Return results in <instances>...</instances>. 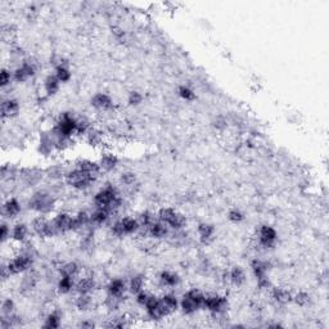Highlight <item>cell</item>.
I'll use <instances>...</instances> for the list:
<instances>
[{"label":"cell","mask_w":329,"mask_h":329,"mask_svg":"<svg viewBox=\"0 0 329 329\" xmlns=\"http://www.w3.org/2000/svg\"><path fill=\"white\" fill-rule=\"evenodd\" d=\"M93 201L97 208H105L111 215H116L124 207V198L112 184H105L102 189H99L94 194Z\"/></svg>","instance_id":"6da1fadb"},{"label":"cell","mask_w":329,"mask_h":329,"mask_svg":"<svg viewBox=\"0 0 329 329\" xmlns=\"http://www.w3.org/2000/svg\"><path fill=\"white\" fill-rule=\"evenodd\" d=\"M76 126H77V117L70 112H65L59 116V119L57 120L51 132L55 139L58 138L72 139L76 134Z\"/></svg>","instance_id":"7a4b0ae2"},{"label":"cell","mask_w":329,"mask_h":329,"mask_svg":"<svg viewBox=\"0 0 329 329\" xmlns=\"http://www.w3.org/2000/svg\"><path fill=\"white\" fill-rule=\"evenodd\" d=\"M206 295L197 288L187 291L180 300V310L184 315H193L198 310L203 309Z\"/></svg>","instance_id":"3957f363"},{"label":"cell","mask_w":329,"mask_h":329,"mask_svg":"<svg viewBox=\"0 0 329 329\" xmlns=\"http://www.w3.org/2000/svg\"><path fill=\"white\" fill-rule=\"evenodd\" d=\"M55 206V198L53 194L45 190L35 192L27 201V207L31 211H35L40 215H47L53 211Z\"/></svg>","instance_id":"277c9868"},{"label":"cell","mask_w":329,"mask_h":329,"mask_svg":"<svg viewBox=\"0 0 329 329\" xmlns=\"http://www.w3.org/2000/svg\"><path fill=\"white\" fill-rule=\"evenodd\" d=\"M34 251L32 248H25L24 251L20 252L17 256L10 258L8 261V270L12 275H20L30 272L34 265Z\"/></svg>","instance_id":"5b68a950"},{"label":"cell","mask_w":329,"mask_h":329,"mask_svg":"<svg viewBox=\"0 0 329 329\" xmlns=\"http://www.w3.org/2000/svg\"><path fill=\"white\" fill-rule=\"evenodd\" d=\"M157 220L162 221L163 224H166L173 230H183L187 225L185 215L179 212L173 207H162L157 212Z\"/></svg>","instance_id":"8992f818"},{"label":"cell","mask_w":329,"mask_h":329,"mask_svg":"<svg viewBox=\"0 0 329 329\" xmlns=\"http://www.w3.org/2000/svg\"><path fill=\"white\" fill-rule=\"evenodd\" d=\"M65 179L66 183L71 188H74V189L88 190L97 181L98 177H92V175H89V174L84 173L81 170H78L77 167H75L71 171H67Z\"/></svg>","instance_id":"52a82bcc"},{"label":"cell","mask_w":329,"mask_h":329,"mask_svg":"<svg viewBox=\"0 0 329 329\" xmlns=\"http://www.w3.org/2000/svg\"><path fill=\"white\" fill-rule=\"evenodd\" d=\"M203 309L207 311H210L214 316L217 315H225L229 309V301L228 297L219 293H210L206 295V300H204Z\"/></svg>","instance_id":"ba28073f"},{"label":"cell","mask_w":329,"mask_h":329,"mask_svg":"<svg viewBox=\"0 0 329 329\" xmlns=\"http://www.w3.org/2000/svg\"><path fill=\"white\" fill-rule=\"evenodd\" d=\"M31 229L35 234L40 238H54L58 235L54 225H53V221L47 219L44 215L35 217L31 223Z\"/></svg>","instance_id":"9c48e42d"},{"label":"cell","mask_w":329,"mask_h":329,"mask_svg":"<svg viewBox=\"0 0 329 329\" xmlns=\"http://www.w3.org/2000/svg\"><path fill=\"white\" fill-rule=\"evenodd\" d=\"M38 72V65L31 59H24L20 66L14 68L13 71V81L24 84L28 81L30 78L34 77Z\"/></svg>","instance_id":"30bf717a"},{"label":"cell","mask_w":329,"mask_h":329,"mask_svg":"<svg viewBox=\"0 0 329 329\" xmlns=\"http://www.w3.org/2000/svg\"><path fill=\"white\" fill-rule=\"evenodd\" d=\"M278 241V231L270 225H261L257 233V243L264 250H273Z\"/></svg>","instance_id":"8fae6325"},{"label":"cell","mask_w":329,"mask_h":329,"mask_svg":"<svg viewBox=\"0 0 329 329\" xmlns=\"http://www.w3.org/2000/svg\"><path fill=\"white\" fill-rule=\"evenodd\" d=\"M144 309H146L147 316L153 322H161L162 319L167 318L166 312H165L162 307V304H161L160 297H157V296L152 295V293H151L150 299L144 305Z\"/></svg>","instance_id":"7c38bea8"},{"label":"cell","mask_w":329,"mask_h":329,"mask_svg":"<svg viewBox=\"0 0 329 329\" xmlns=\"http://www.w3.org/2000/svg\"><path fill=\"white\" fill-rule=\"evenodd\" d=\"M90 104L95 109L102 111V112H109V111H112L115 108L113 99L108 94H105V93H97L95 95H93L92 99H90Z\"/></svg>","instance_id":"4fadbf2b"},{"label":"cell","mask_w":329,"mask_h":329,"mask_svg":"<svg viewBox=\"0 0 329 329\" xmlns=\"http://www.w3.org/2000/svg\"><path fill=\"white\" fill-rule=\"evenodd\" d=\"M105 289H107V295L124 300L126 292L129 291V284L125 282V279L115 278L109 280Z\"/></svg>","instance_id":"5bb4252c"},{"label":"cell","mask_w":329,"mask_h":329,"mask_svg":"<svg viewBox=\"0 0 329 329\" xmlns=\"http://www.w3.org/2000/svg\"><path fill=\"white\" fill-rule=\"evenodd\" d=\"M72 219H74V217H72L70 214H67V212H58V214L51 219L58 235L66 234L68 231H71Z\"/></svg>","instance_id":"9a60e30c"},{"label":"cell","mask_w":329,"mask_h":329,"mask_svg":"<svg viewBox=\"0 0 329 329\" xmlns=\"http://www.w3.org/2000/svg\"><path fill=\"white\" fill-rule=\"evenodd\" d=\"M20 109L21 105L17 99L14 98L3 99V102H1V117H3L4 120L14 119V117H17L18 113H20Z\"/></svg>","instance_id":"2e32d148"},{"label":"cell","mask_w":329,"mask_h":329,"mask_svg":"<svg viewBox=\"0 0 329 329\" xmlns=\"http://www.w3.org/2000/svg\"><path fill=\"white\" fill-rule=\"evenodd\" d=\"M228 282L230 283L231 285L234 287H242L247 282V274H246L245 269L239 266V265H235L230 269V272H228Z\"/></svg>","instance_id":"e0dca14e"},{"label":"cell","mask_w":329,"mask_h":329,"mask_svg":"<svg viewBox=\"0 0 329 329\" xmlns=\"http://www.w3.org/2000/svg\"><path fill=\"white\" fill-rule=\"evenodd\" d=\"M160 300L167 316L173 315L180 309V300L174 293H165Z\"/></svg>","instance_id":"ac0fdd59"},{"label":"cell","mask_w":329,"mask_h":329,"mask_svg":"<svg viewBox=\"0 0 329 329\" xmlns=\"http://www.w3.org/2000/svg\"><path fill=\"white\" fill-rule=\"evenodd\" d=\"M197 233L200 235L201 243L210 245L211 242L214 241L216 228H215L214 224H210V223H201V224H198Z\"/></svg>","instance_id":"d6986e66"},{"label":"cell","mask_w":329,"mask_h":329,"mask_svg":"<svg viewBox=\"0 0 329 329\" xmlns=\"http://www.w3.org/2000/svg\"><path fill=\"white\" fill-rule=\"evenodd\" d=\"M92 225V217L88 211H78L72 219L71 231H81Z\"/></svg>","instance_id":"ffe728a7"},{"label":"cell","mask_w":329,"mask_h":329,"mask_svg":"<svg viewBox=\"0 0 329 329\" xmlns=\"http://www.w3.org/2000/svg\"><path fill=\"white\" fill-rule=\"evenodd\" d=\"M97 289V282L93 277H84L80 278L75 284V291L77 295H92Z\"/></svg>","instance_id":"44dd1931"},{"label":"cell","mask_w":329,"mask_h":329,"mask_svg":"<svg viewBox=\"0 0 329 329\" xmlns=\"http://www.w3.org/2000/svg\"><path fill=\"white\" fill-rule=\"evenodd\" d=\"M119 163H120L119 157L116 156L115 153L112 152L102 153V156L99 158L101 169H102V171H105V173H111V171L117 169Z\"/></svg>","instance_id":"7402d4cb"},{"label":"cell","mask_w":329,"mask_h":329,"mask_svg":"<svg viewBox=\"0 0 329 329\" xmlns=\"http://www.w3.org/2000/svg\"><path fill=\"white\" fill-rule=\"evenodd\" d=\"M55 150V140L51 132H41L40 140H39V152L44 156L51 154Z\"/></svg>","instance_id":"603a6c76"},{"label":"cell","mask_w":329,"mask_h":329,"mask_svg":"<svg viewBox=\"0 0 329 329\" xmlns=\"http://www.w3.org/2000/svg\"><path fill=\"white\" fill-rule=\"evenodd\" d=\"M158 282L162 287H166V288H175L181 282V278L177 273L170 272V270H163L158 275Z\"/></svg>","instance_id":"cb8c5ba5"},{"label":"cell","mask_w":329,"mask_h":329,"mask_svg":"<svg viewBox=\"0 0 329 329\" xmlns=\"http://www.w3.org/2000/svg\"><path fill=\"white\" fill-rule=\"evenodd\" d=\"M22 206L21 202L14 197H9L3 203V216L8 217V219H14L21 214Z\"/></svg>","instance_id":"d4e9b609"},{"label":"cell","mask_w":329,"mask_h":329,"mask_svg":"<svg viewBox=\"0 0 329 329\" xmlns=\"http://www.w3.org/2000/svg\"><path fill=\"white\" fill-rule=\"evenodd\" d=\"M76 167L94 177H98L99 174L102 173V169H101L99 162L93 160H86V158L77 161V162H76Z\"/></svg>","instance_id":"484cf974"},{"label":"cell","mask_w":329,"mask_h":329,"mask_svg":"<svg viewBox=\"0 0 329 329\" xmlns=\"http://www.w3.org/2000/svg\"><path fill=\"white\" fill-rule=\"evenodd\" d=\"M54 75L57 76V78L61 81V84H66L72 78V72L68 67V63L65 59H59V61L55 63L54 67Z\"/></svg>","instance_id":"4316f807"},{"label":"cell","mask_w":329,"mask_h":329,"mask_svg":"<svg viewBox=\"0 0 329 329\" xmlns=\"http://www.w3.org/2000/svg\"><path fill=\"white\" fill-rule=\"evenodd\" d=\"M272 299L273 301L279 304V305H287L292 302V292L283 287H272Z\"/></svg>","instance_id":"83f0119b"},{"label":"cell","mask_w":329,"mask_h":329,"mask_svg":"<svg viewBox=\"0 0 329 329\" xmlns=\"http://www.w3.org/2000/svg\"><path fill=\"white\" fill-rule=\"evenodd\" d=\"M148 235H151L154 239H165L170 235V228L162 221L156 220L148 229Z\"/></svg>","instance_id":"f1b7e54d"},{"label":"cell","mask_w":329,"mask_h":329,"mask_svg":"<svg viewBox=\"0 0 329 329\" xmlns=\"http://www.w3.org/2000/svg\"><path fill=\"white\" fill-rule=\"evenodd\" d=\"M44 92L45 95H47L48 98L49 97H54L58 92H59V88H61V81L58 80L57 76L53 74V75H48L47 77L44 78Z\"/></svg>","instance_id":"f546056e"},{"label":"cell","mask_w":329,"mask_h":329,"mask_svg":"<svg viewBox=\"0 0 329 329\" xmlns=\"http://www.w3.org/2000/svg\"><path fill=\"white\" fill-rule=\"evenodd\" d=\"M250 268L252 270V274L256 279H260L262 277H266L269 272L268 261H264L261 258H253L250 264Z\"/></svg>","instance_id":"4dcf8cb0"},{"label":"cell","mask_w":329,"mask_h":329,"mask_svg":"<svg viewBox=\"0 0 329 329\" xmlns=\"http://www.w3.org/2000/svg\"><path fill=\"white\" fill-rule=\"evenodd\" d=\"M21 177H22V180H24L27 185L34 187V185L40 183V180L43 179V173H41L40 170L27 169L21 174Z\"/></svg>","instance_id":"1f68e13d"},{"label":"cell","mask_w":329,"mask_h":329,"mask_svg":"<svg viewBox=\"0 0 329 329\" xmlns=\"http://www.w3.org/2000/svg\"><path fill=\"white\" fill-rule=\"evenodd\" d=\"M28 235V227L25 223H17L12 227V235L10 238L13 239L14 242H18V243H24L26 239H27Z\"/></svg>","instance_id":"d6a6232c"},{"label":"cell","mask_w":329,"mask_h":329,"mask_svg":"<svg viewBox=\"0 0 329 329\" xmlns=\"http://www.w3.org/2000/svg\"><path fill=\"white\" fill-rule=\"evenodd\" d=\"M76 280L71 277H59L57 283V291L59 295H68L75 289Z\"/></svg>","instance_id":"836d02e7"},{"label":"cell","mask_w":329,"mask_h":329,"mask_svg":"<svg viewBox=\"0 0 329 329\" xmlns=\"http://www.w3.org/2000/svg\"><path fill=\"white\" fill-rule=\"evenodd\" d=\"M85 138H86V143H88L90 147H93V148L103 146V143H104V134H103V131L99 129H95V127H93V129L85 135Z\"/></svg>","instance_id":"e575fe53"},{"label":"cell","mask_w":329,"mask_h":329,"mask_svg":"<svg viewBox=\"0 0 329 329\" xmlns=\"http://www.w3.org/2000/svg\"><path fill=\"white\" fill-rule=\"evenodd\" d=\"M121 220V224L124 227V231H125V235H132V234H138V231L140 229L139 221L138 219H134V217L125 216L120 219Z\"/></svg>","instance_id":"d590c367"},{"label":"cell","mask_w":329,"mask_h":329,"mask_svg":"<svg viewBox=\"0 0 329 329\" xmlns=\"http://www.w3.org/2000/svg\"><path fill=\"white\" fill-rule=\"evenodd\" d=\"M80 272H81V268L76 261H68L59 268V275L61 277H71V278L76 279Z\"/></svg>","instance_id":"8d00e7d4"},{"label":"cell","mask_w":329,"mask_h":329,"mask_svg":"<svg viewBox=\"0 0 329 329\" xmlns=\"http://www.w3.org/2000/svg\"><path fill=\"white\" fill-rule=\"evenodd\" d=\"M92 217V225H104L109 221V219L112 217V215L109 214L105 208H97L90 214Z\"/></svg>","instance_id":"74e56055"},{"label":"cell","mask_w":329,"mask_h":329,"mask_svg":"<svg viewBox=\"0 0 329 329\" xmlns=\"http://www.w3.org/2000/svg\"><path fill=\"white\" fill-rule=\"evenodd\" d=\"M144 285H146V278H144V275L142 274L132 275L129 280V292L131 295H138L139 292H142L143 289H144Z\"/></svg>","instance_id":"f35d334b"},{"label":"cell","mask_w":329,"mask_h":329,"mask_svg":"<svg viewBox=\"0 0 329 329\" xmlns=\"http://www.w3.org/2000/svg\"><path fill=\"white\" fill-rule=\"evenodd\" d=\"M62 324V315L58 311L49 312L45 318L44 328L47 329H58Z\"/></svg>","instance_id":"ab89813d"},{"label":"cell","mask_w":329,"mask_h":329,"mask_svg":"<svg viewBox=\"0 0 329 329\" xmlns=\"http://www.w3.org/2000/svg\"><path fill=\"white\" fill-rule=\"evenodd\" d=\"M36 278H35L34 274H31V273H25L24 278L21 279V283H20V289L24 293H26V292H30L32 291V289L35 288V285H36Z\"/></svg>","instance_id":"60d3db41"},{"label":"cell","mask_w":329,"mask_h":329,"mask_svg":"<svg viewBox=\"0 0 329 329\" xmlns=\"http://www.w3.org/2000/svg\"><path fill=\"white\" fill-rule=\"evenodd\" d=\"M76 309L80 311H88L92 309L93 297L92 295H78L75 300Z\"/></svg>","instance_id":"b9f144b4"},{"label":"cell","mask_w":329,"mask_h":329,"mask_svg":"<svg viewBox=\"0 0 329 329\" xmlns=\"http://www.w3.org/2000/svg\"><path fill=\"white\" fill-rule=\"evenodd\" d=\"M138 221H139L140 229H146V230H148L151 225L156 221V216H154V214L151 212V211H143V212H140L139 214V216H138Z\"/></svg>","instance_id":"7bdbcfd3"},{"label":"cell","mask_w":329,"mask_h":329,"mask_svg":"<svg viewBox=\"0 0 329 329\" xmlns=\"http://www.w3.org/2000/svg\"><path fill=\"white\" fill-rule=\"evenodd\" d=\"M310 301H311V296H310V293H307L306 291L297 292V293L293 295V297H292V302H295L296 305L300 306V307H305V306H307L310 304Z\"/></svg>","instance_id":"ee69618b"},{"label":"cell","mask_w":329,"mask_h":329,"mask_svg":"<svg viewBox=\"0 0 329 329\" xmlns=\"http://www.w3.org/2000/svg\"><path fill=\"white\" fill-rule=\"evenodd\" d=\"M92 129L93 126L88 119H85V117H77V126H76V134H77V135L85 136Z\"/></svg>","instance_id":"f6af8a7d"},{"label":"cell","mask_w":329,"mask_h":329,"mask_svg":"<svg viewBox=\"0 0 329 329\" xmlns=\"http://www.w3.org/2000/svg\"><path fill=\"white\" fill-rule=\"evenodd\" d=\"M177 94L181 99L184 101H187V102H193L194 99H196V93L192 88H189L188 85H181L177 89Z\"/></svg>","instance_id":"bcb514c9"},{"label":"cell","mask_w":329,"mask_h":329,"mask_svg":"<svg viewBox=\"0 0 329 329\" xmlns=\"http://www.w3.org/2000/svg\"><path fill=\"white\" fill-rule=\"evenodd\" d=\"M120 183L123 187L132 188L136 184V174L132 171H126L120 177Z\"/></svg>","instance_id":"7dc6e473"},{"label":"cell","mask_w":329,"mask_h":329,"mask_svg":"<svg viewBox=\"0 0 329 329\" xmlns=\"http://www.w3.org/2000/svg\"><path fill=\"white\" fill-rule=\"evenodd\" d=\"M105 327H108V328H126V327H130V323L126 316L121 315L109 319V323H107Z\"/></svg>","instance_id":"c3c4849f"},{"label":"cell","mask_w":329,"mask_h":329,"mask_svg":"<svg viewBox=\"0 0 329 329\" xmlns=\"http://www.w3.org/2000/svg\"><path fill=\"white\" fill-rule=\"evenodd\" d=\"M16 312V304L12 299L4 300L1 302V316H10Z\"/></svg>","instance_id":"681fc988"},{"label":"cell","mask_w":329,"mask_h":329,"mask_svg":"<svg viewBox=\"0 0 329 329\" xmlns=\"http://www.w3.org/2000/svg\"><path fill=\"white\" fill-rule=\"evenodd\" d=\"M12 81H13V71H10L8 68H1V72H0V86L5 89L7 86H9Z\"/></svg>","instance_id":"f907efd6"},{"label":"cell","mask_w":329,"mask_h":329,"mask_svg":"<svg viewBox=\"0 0 329 329\" xmlns=\"http://www.w3.org/2000/svg\"><path fill=\"white\" fill-rule=\"evenodd\" d=\"M121 302L123 300L117 299V297H112V296L107 295L104 300V306L109 311H117L120 309V306H121Z\"/></svg>","instance_id":"816d5d0a"},{"label":"cell","mask_w":329,"mask_h":329,"mask_svg":"<svg viewBox=\"0 0 329 329\" xmlns=\"http://www.w3.org/2000/svg\"><path fill=\"white\" fill-rule=\"evenodd\" d=\"M143 101H144L143 94L140 92H136V90H132V92H130L129 95H127V103H129V105H131V107H138V105L142 104Z\"/></svg>","instance_id":"f5cc1de1"},{"label":"cell","mask_w":329,"mask_h":329,"mask_svg":"<svg viewBox=\"0 0 329 329\" xmlns=\"http://www.w3.org/2000/svg\"><path fill=\"white\" fill-rule=\"evenodd\" d=\"M228 219L231 223H234V224H239V223L245 220V214L241 210H238V208H233V210L228 212Z\"/></svg>","instance_id":"db71d44e"},{"label":"cell","mask_w":329,"mask_h":329,"mask_svg":"<svg viewBox=\"0 0 329 329\" xmlns=\"http://www.w3.org/2000/svg\"><path fill=\"white\" fill-rule=\"evenodd\" d=\"M65 170L62 169L61 166H51V169L48 170L47 171V175L48 177H51V179H61V177H66Z\"/></svg>","instance_id":"11a10c76"},{"label":"cell","mask_w":329,"mask_h":329,"mask_svg":"<svg viewBox=\"0 0 329 329\" xmlns=\"http://www.w3.org/2000/svg\"><path fill=\"white\" fill-rule=\"evenodd\" d=\"M111 233H112L115 237L123 238L126 237L125 231H124V227L121 224V220H116L112 225H111Z\"/></svg>","instance_id":"9f6ffc18"},{"label":"cell","mask_w":329,"mask_h":329,"mask_svg":"<svg viewBox=\"0 0 329 329\" xmlns=\"http://www.w3.org/2000/svg\"><path fill=\"white\" fill-rule=\"evenodd\" d=\"M212 126H214L216 130H219V131L225 130L228 127L227 117H224V116H217L216 119L214 120V123H212Z\"/></svg>","instance_id":"6f0895ef"},{"label":"cell","mask_w":329,"mask_h":329,"mask_svg":"<svg viewBox=\"0 0 329 329\" xmlns=\"http://www.w3.org/2000/svg\"><path fill=\"white\" fill-rule=\"evenodd\" d=\"M10 235H12V229H10V227L5 223V221H3V223H1V233H0L1 243H5L8 239H10Z\"/></svg>","instance_id":"680465c9"},{"label":"cell","mask_w":329,"mask_h":329,"mask_svg":"<svg viewBox=\"0 0 329 329\" xmlns=\"http://www.w3.org/2000/svg\"><path fill=\"white\" fill-rule=\"evenodd\" d=\"M150 296H151L150 292L144 291V289H143L142 292H139L138 295H135V297H136L135 300H136V302H138V305H140V306H143V307H144V305H146L147 301H148V299H150Z\"/></svg>","instance_id":"91938a15"},{"label":"cell","mask_w":329,"mask_h":329,"mask_svg":"<svg viewBox=\"0 0 329 329\" xmlns=\"http://www.w3.org/2000/svg\"><path fill=\"white\" fill-rule=\"evenodd\" d=\"M256 282H257V287L258 289H270L272 288V283H270V279L269 277H262L260 279H256Z\"/></svg>","instance_id":"94428289"},{"label":"cell","mask_w":329,"mask_h":329,"mask_svg":"<svg viewBox=\"0 0 329 329\" xmlns=\"http://www.w3.org/2000/svg\"><path fill=\"white\" fill-rule=\"evenodd\" d=\"M78 328H86V329H90V328H94L95 324L92 322V320H82V322H80L77 324Z\"/></svg>","instance_id":"6125c7cd"}]
</instances>
